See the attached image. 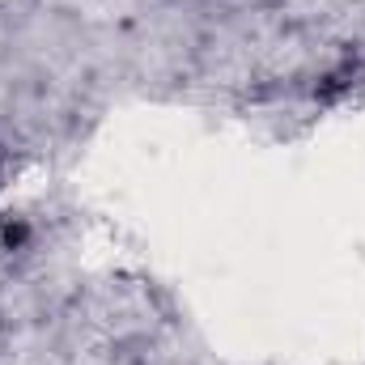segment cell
I'll return each mask as SVG.
<instances>
[{
    "mask_svg": "<svg viewBox=\"0 0 365 365\" xmlns=\"http://www.w3.org/2000/svg\"><path fill=\"white\" fill-rule=\"evenodd\" d=\"M4 242L9 247H21L26 242V225H4Z\"/></svg>",
    "mask_w": 365,
    "mask_h": 365,
    "instance_id": "6da1fadb",
    "label": "cell"
}]
</instances>
